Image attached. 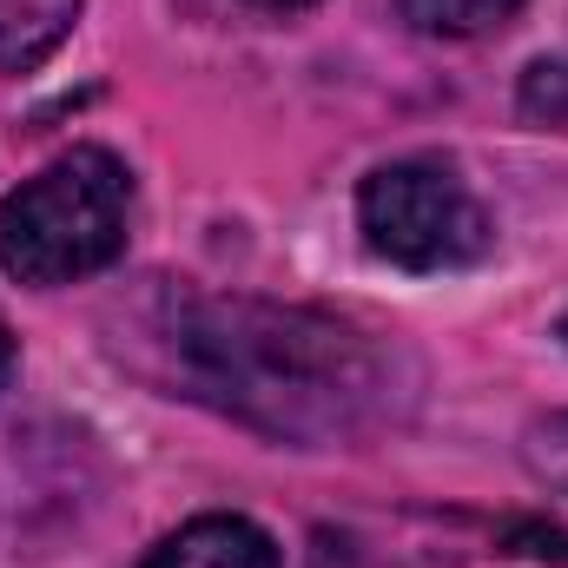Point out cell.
Returning <instances> with one entry per match:
<instances>
[{
	"label": "cell",
	"mask_w": 568,
	"mask_h": 568,
	"mask_svg": "<svg viewBox=\"0 0 568 568\" xmlns=\"http://www.w3.org/2000/svg\"><path fill=\"white\" fill-rule=\"evenodd\" d=\"M159 344L172 351L179 397L284 443H337L377 424L397 390L390 357L364 331L258 297H192L165 317Z\"/></svg>",
	"instance_id": "obj_1"
},
{
	"label": "cell",
	"mask_w": 568,
	"mask_h": 568,
	"mask_svg": "<svg viewBox=\"0 0 568 568\" xmlns=\"http://www.w3.org/2000/svg\"><path fill=\"white\" fill-rule=\"evenodd\" d=\"M133 179L106 145H73L0 199V272L20 284H73L126 252Z\"/></svg>",
	"instance_id": "obj_2"
},
{
	"label": "cell",
	"mask_w": 568,
	"mask_h": 568,
	"mask_svg": "<svg viewBox=\"0 0 568 568\" xmlns=\"http://www.w3.org/2000/svg\"><path fill=\"white\" fill-rule=\"evenodd\" d=\"M357 225L397 272H456L496 245L483 199L443 159H390L357 185Z\"/></svg>",
	"instance_id": "obj_3"
},
{
	"label": "cell",
	"mask_w": 568,
	"mask_h": 568,
	"mask_svg": "<svg viewBox=\"0 0 568 568\" xmlns=\"http://www.w3.org/2000/svg\"><path fill=\"white\" fill-rule=\"evenodd\" d=\"M145 568H278V549L245 516H199V523L172 529L145 556Z\"/></svg>",
	"instance_id": "obj_4"
},
{
	"label": "cell",
	"mask_w": 568,
	"mask_h": 568,
	"mask_svg": "<svg viewBox=\"0 0 568 568\" xmlns=\"http://www.w3.org/2000/svg\"><path fill=\"white\" fill-rule=\"evenodd\" d=\"M87 0H0V73H33L60 53Z\"/></svg>",
	"instance_id": "obj_5"
},
{
	"label": "cell",
	"mask_w": 568,
	"mask_h": 568,
	"mask_svg": "<svg viewBox=\"0 0 568 568\" xmlns=\"http://www.w3.org/2000/svg\"><path fill=\"white\" fill-rule=\"evenodd\" d=\"M523 0H404V13L424 27V33H443V40H476V33H496Z\"/></svg>",
	"instance_id": "obj_6"
},
{
	"label": "cell",
	"mask_w": 568,
	"mask_h": 568,
	"mask_svg": "<svg viewBox=\"0 0 568 568\" xmlns=\"http://www.w3.org/2000/svg\"><path fill=\"white\" fill-rule=\"evenodd\" d=\"M523 463H529V476H536L542 489L568 496V410L536 417V424L523 429Z\"/></svg>",
	"instance_id": "obj_7"
},
{
	"label": "cell",
	"mask_w": 568,
	"mask_h": 568,
	"mask_svg": "<svg viewBox=\"0 0 568 568\" xmlns=\"http://www.w3.org/2000/svg\"><path fill=\"white\" fill-rule=\"evenodd\" d=\"M523 113L549 120V126H568V53L562 60H536L523 73Z\"/></svg>",
	"instance_id": "obj_8"
},
{
	"label": "cell",
	"mask_w": 568,
	"mask_h": 568,
	"mask_svg": "<svg viewBox=\"0 0 568 568\" xmlns=\"http://www.w3.org/2000/svg\"><path fill=\"white\" fill-rule=\"evenodd\" d=\"M7 377H13V331H7V317H0V390H7Z\"/></svg>",
	"instance_id": "obj_9"
},
{
	"label": "cell",
	"mask_w": 568,
	"mask_h": 568,
	"mask_svg": "<svg viewBox=\"0 0 568 568\" xmlns=\"http://www.w3.org/2000/svg\"><path fill=\"white\" fill-rule=\"evenodd\" d=\"M258 7H304V0H258Z\"/></svg>",
	"instance_id": "obj_10"
},
{
	"label": "cell",
	"mask_w": 568,
	"mask_h": 568,
	"mask_svg": "<svg viewBox=\"0 0 568 568\" xmlns=\"http://www.w3.org/2000/svg\"><path fill=\"white\" fill-rule=\"evenodd\" d=\"M562 344H568V311H562Z\"/></svg>",
	"instance_id": "obj_11"
}]
</instances>
